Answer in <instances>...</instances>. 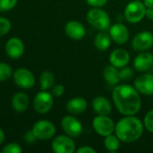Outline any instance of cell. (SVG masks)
Returning a JSON list of instances; mask_svg holds the SVG:
<instances>
[{"instance_id": "6da1fadb", "label": "cell", "mask_w": 153, "mask_h": 153, "mask_svg": "<svg viewBox=\"0 0 153 153\" xmlns=\"http://www.w3.org/2000/svg\"><path fill=\"white\" fill-rule=\"evenodd\" d=\"M112 97L117 110L124 116H135L142 108L140 92L134 86L117 84L113 90Z\"/></svg>"}, {"instance_id": "7a4b0ae2", "label": "cell", "mask_w": 153, "mask_h": 153, "mask_svg": "<svg viewBox=\"0 0 153 153\" xmlns=\"http://www.w3.org/2000/svg\"><path fill=\"white\" fill-rule=\"evenodd\" d=\"M144 128L143 122L135 116H124L115 125V134L121 142L132 143L142 136Z\"/></svg>"}, {"instance_id": "3957f363", "label": "cell", "mask_w": 153, "mask_h": 153, "mask_svg": "<svg viewBox=\"0 0 153 153\" xmlns=\"http://www.w3.org/2000/svg\"><path fill=\"white\" fill-rule=\"evenodd\" d=\"M87 22L98 30H106L110 28L109 14L100 7H93L87 13Z\"/></svg>"}, {"instance_id": "277c9868", "label": "cell", "mask_w": 153, "mask_h": 153, "mask_svg": "<svg viewBox=\"0 0 153 153\" xmlns=\"http://www.w3.org/2000/svg\"><path fill=\"white\" fill-rule=\"evenodd\" d=\"M145 13L146 6L143 2H141L140 0H133L125 6L124 18L130 23H137L145 17Z\"/></svg>"}, {"instance_id": "5b68a950", "label": "cell", "mask_w": 153, "mask_h": 153, "mask_svg": "<svg viewBox=\"0 0 153 153\" xmlns=\"http://www.w3.org/2000/svg\"><path fill=\"white\" fill-rule=\"evenodd\" d=\"M92 126L96 133L104 137L114 134L115 130V124L109 116L97 115L93 119Z\"/></svg>"}, {"instance_id": "8992f818", "label": "cell", "mask_w": 153, "mask_h": 153, "mask_svg": "<svg viewBox=\"0 0 153 153\" xmlns=\"http://www.w3.org/2000/svg\"><path fill=\"white\" fill-rule=\"evenodd\" d=\"M32 132L38 140L46 141L51 139L55 133L56 127L53 123L48 120H39L32 126Z\"/></svg>"}, {"instance_id": "52a82bcc", "label": "cell", "mask_w": 153, "mask_h": 153, "mask_svg": "<svg viewBox=\"0 0 153 153\" xmlns=\"http://www.w3.org/2000/svg\"><path fill=\"white\" fill-rule=\"evenodd\" d=\"M53 106V95L47 91L38 92L33 100V108L39 114L48 113Z\"/></svg>"}, {"instance_id": "ba28073f", "label": "cell", "mask_w": 153, "mask_h": 153, "mask_svg": "<svg viewBox=\"0 0 153 153\" xmlns=\"http://www.w3.org/2000/svg\"><path fill=\"white\" fill-rule=\"evenodd\" d=\"M51 149L55 153H73L76 152V143L69 135H59L51 143Z\"/></svg>"}, {"instance_id": "9c48e42d", "label": "cell", "mask_w": 153, "mask_h": 153, "mask_svg": "<svg viewBox=\"0 0 153 153\" xmlns=\"http://www.w3.org/2000/svg\"><path fill=\"white\" fill-rule=\"evenodd\" d=\"M61 127L65 134L72 138H78L82 134L81 122L73 116H65L61 120Z\"/></svg>"}, {"instance_id": "30bf717a", "label": "cell", "mask_w": 153, "mask_h": 153, "mask_svg": "<svg viewBox=\"0 0 153 153\" xmlns=\"http://www.w3.org/2000/svg\"><path fill=\"white\" fill-rule=\"evenodd\" d=\"M132 47L135 51H146L153 47V34L149 30H143L136 34L132 40Z\"/></svg>"}, {"instance_id": "8fae6325", "label": "cell", "mask_w": 153, "mask_h": 153, "mask_svg": "<svg viewBox=\"0 0 153 153\" xmlns=\"http://www.w3.org/2000/svg\"><path fill=\"white\" fill-rule=\"evenodd\" d=\"M13 76L15 84L22 89H31L35 83L33 74L26 68L16 69Z\"/></svg>"}, {"instance_id": "7c38bea8", "label": "cell", "mask_w": 153, "mask_h": 153, "mask_svg": "<svg viewBox=\"0 0 153 153\" xmlns=\"http://www.w3.org/2000/svg\"><path fill=\"white\" fill-rule=\"evenodd\" d=\"M109 34L114 42L116 44L122 45L127 42L129 39V30L123 23H115L109 28Z\"/></svg>"}, {"instance_id": "4fadbf2b", "label": "cell", "mask_w": 153, "mask_h": 153, "mask_svg": "<svg viewBox=\"0 0 153 153\" xmlns=\"http://www.w3.org/2000/svg\"><path fill=\"white\" fill-rule=\"evenodd\" d=\"M135 89L143 95H153V74H145L138 76L134 81Z\"/></svg>"}, {"instance_id": "5bb4252c", "label": "cell", "mask_w": 153, "mask_h": 153, "mask_svg": "<svg viewBox=\"0 0 153 153\" xmlns=\"http://www.w3.org/2000/svg\"><path fill=\"white\" fill-rule=\"evenodd\" d=\"M66 35L74 40H80L86 36L87 30L84 24L78 21H70L65 25Z\"/></svg>"}, {"instance_id": "9a60e30c", "label": "cell", "mask_w": 153, "mask_h": 153, "mask_svg": "<svg viewBox=\"0 0 153 153\" xmlns=\"http://www.w3.org/2000/svg\"><path fill=\"white\" fill-rule=\"evenodd\" d=\"M5 52L11 58H20L24 52V45L21 39L13 37L9 39L5 44Z\"/></svg>"}, {"instance_id": "2e32d148", "label": "cell", "mask_w": 153, "mask_h": 153, "mask_svg": "<svg viewBox=\"0 0 153 153\" xmlns=\"http://www.w3.org/2000/svg\"><path fill=\"white\" fill-rule=\"evenodd\" d=\"M133 67L139 72H145L153 67V54L142 51L133 60Z\"/></svg>"}, {"instance_id": "e0dca14e", "label": "cell", "mask_w": 153, "mask_h": 153, "mask_svg": "<svg viewBox=\"0 0 153 153\" xmlns=\"http://www.w3.org/2000/svg\"><path fill=\"white\" fill-rule=\"evenodd\" d=\"M130 54L124 48H116L113 50L109 56L111 65L117 68L126 66L130 62Z\"/></svg>"}, {"instance_id": "ac0fdd59", "label": "cell", "mask_w": 153, "mask_h": 153, "mask_svg": "<svg viewBox=\"0 0 153 153\" xmlns=\"http://www.w3.org/2000/svg\"><path fill=\"white\" fill-rule=\"evenodd\" d=\"M92 108L97 115L109 116L112 112V104L107 98L97 96L92 100Z\"/></svg>"}, {"instance_id": "d6986e66", "label": "cell", "mask_w": 153, "mask_h": 153, "mask_svg": "<svg viewBox=\"0 0 153 153\" xmlns=\"http://www.w3.org/2000/svg\"><path fill=\"white\" fill-rule=\"evenodd\" d=\"M66 108L71 115H79L84 113L87 108V102L82 97H75L70 99L67 104Z\"/></svg>"}, {"instance_id": "ffe728a7", "label": "cell", "mask_w": 153, "mask_h": 153, "mask_svg": "<svg viewBox=\"0 0 153 153\" xmlns=\"http://www.w3.org/2000/svg\"><path fill=\"white\" fill-rule=\"evenodd\" d=\"M29 106V99L28 96L23 92H17L12 98V107L13 108L18 112H24Z\"/></svg>"}, {"instance_id": "44dd1931", "label": "cell", "mask_w": 153, "mask_h": 153, "mask_svg": "<svg viewBox=\"0 0 153 153\" xmlns=\"http://www.w3.org/2000/svg\"><path fill=\"white\" fill-rule=\"evenodd\" d=\"M111 41L112 39L110 37V34L106 32L105 30H100L95 37L94 45L98 50L106 51L110 48Z\"/></svg>"}, {"instance_id": "7402d4cb", "label": "cell", "mask_w": 153, "mask_h": 153, "mask_svg": "<svg viewBox=\"0 0 153 153\" xmlns=\"http://www.w3.org/2000/svg\"><path fill=\"white\" fill-rule=\"evenodd\" d=\"M103 75H104V78L106 81V82L111 85H117L121 82L118 68L112 65H106L105 67V69L103 71Z\"/></svg>"}, {"instance_id": "603a6c76", "label": "cell", "mask_w": 153, "mask_h": 153, "mask_svg": "<svg viewBox=\"0 0 153 153\" xmlns=\"http://www.w3.org/2000/svg\"><path fill=\"white\" fill-rule=\"evenodd\" d=\"M55 77L50 71H44L40 76V87L41 91H48L54 85Z\"/></svg>"}, {"instance_id": "cb8c5ba5", "label": "cell", "mask_w": 153, "mask_h": 153, "mask_svg": "<svg viewBox=\"0 0 153 153\" xmlns=\"http://www.w3.org/2000/svg\"><path fill=\"white\" fill-rule=\"evenodd\" d=\"M120 142H121V140L117 137V135L112 134L105 137L104 145L108 152H115L120 148Z\"/></svg>"}, {"instance_id": "d4e9b609", "label": "cell", "mask_w": 153, "mask_h": 153, "mask_svg": "<svg viewBox=\"0 0 153 153\" xmlns=\"http://www.w3.org/2000/svg\"><path fill=\"white\" fill-rule=\"evenodd\" d=\"M12 76V68L9 65L0 62V82H5Z\"/></svg>"}, {"instance_id": "484cf974", "label": "cell", "mask_w": 153, "mask_h": 153, "mask_svg": "<svg viewBox=\"0 0 153 153\" xmlns=\"http://www.w3.org/2000/svg\"><path fill=\"white\" fill-rule=\"evenodd\" d=\"M119 74H120V79L121 81H129L131 80L133 75H134V71L128 67L127 65L124 66V67H122L120 68L119 70Z\"/></svg>"}, {"instance_id": "4316f807", "label": "cell", "mask_w": 153, "mask_h": 153, "mask_svg": "<svg viewBox=\"0 0 153 153\" xmlns=\"http://www.w3.org/2000/svg\"><path fill=\"white\" fill-rule=\"evenodd\" d=\"M143 125L145 129L153 134V109L150 110L144 117L143 119Z\"/></svg>"}, {"instance_id": "83f0119b", "label": "cell", "mask_w": 153, "mask_h": 153, "mask_svg": "<svg viewBox=\"0 0 153 153\" xmlns=\"http://www.w3.org/2000/svg\"><path fill=\"white\" fill-rule=\"evenodd\" d=\"M11 29V22L8 19L0 17V36H4L9 32Z\"/></svg>"}, {"instance_id": "f1b7e54d", "label": "cell", "mask_w": 153, "mask_h": 153, "mask_svg": "<svg viewBox=\"0 0 153 153\" xmlns=\"http://www.w3.org/2000/svg\"><path fill=\"white\" fill-rule=\"evenodd\" d=\"M22 152H23L22 147L19 144L14 143L5 145L2 150L3 153H21Z\"/></svg>"}, {"instance_id": "f546056e", "label": "cell", "mask_w": 153, "mask_h": 153, "mask_svg": "<svg viewBox=\"0 0 153 153\" xmlns=\"http://www.w3.org/2000/svg\"><path fill=\"white\" fill-rule=\"evenodd\" d=\"M18 0H0V11L5 12V11H9L13 9Z\"/></svg>"}, {"instance_id": "4dcf8cb0", "label": "cell", "mask_w": 153, "mask_h": 153, "mask_svg": "<svg viewBox=\"0 0 153 153\" xmlns=\"http://www.w3.org/2000/svg\"><path fill=\"white\" fill-rule=\"evenodd\" d=\"M51 93L54 97L60 98L61 97L64 93H65V88L62 84H56L53 85L52 89H51Z\"/></svg>"}, {"instance_id": "1f68e13d", "label": "cell", "mask_w": 153, "mask_h": 153, "mask_svg": "<svg viewBox=\"0 0 153 153\" xmlns=\"http://www.w3.org/2000/svg\"><path fill=\"white\" fill-rule=\"evenodd\" d=\"M107 1L108 0H86V2L87 3L88 5H90L92 7H100V8L105 6L106 4Z\"/></svg>"}, {"instance_id": "d6a6232c", "label": "cell", "mask_w": 153, "mask_h": 153, "mask_svg": "<svg viewBox=\"0 0 153 153\" xmlns=\"http://www.w3.org/2000/svg\"><path fill=\"white\" fill-rule=\"evenodd\" d=\"M36 140H37V138H36L35 134H33L32 130L27 131V132L25 133V134H24V141H25L27 143H34Z\"/></svg>"}, {"instance_id": "836d02e7", "label": "cell", "mask_w": 153, "mask_h": 153, "mask_svg": "<svg viewBox=\"0 0 153 153\" xmlns=\"http://www.w3.org/2000/svg\"><path fill=\"white\" fill-rule=\"evenodd\" d=\"M77 153H96V151L92 148L91 146H82L80 148H78V150H76Z\"/></svg>"}, {"instance_id": "e575fe53", "label": "cell", "mask_w": 153, "mask_h": 153, "mask_svg": "<svg viewBox=\"0 0 153 153\" xmlns=\"http://www.w3.org/2000/svg\"><path fill=\"white\" fill-rule=\"evenodd\" d=\"M145 16H146L149 20L153 21V7H146Z\"/></svg>"}, {"instance_id": "d590c367", "label": "cell", "mask_w": 153, "mask_h": 153, "mask_svg": "<svg viewBox=\"0 0 153 153\" xmlns=\"http://www.w3.org/2000/svg\"><path fill=\"white\" fill-rule=\"evenodd\" d=\"M143 4L146 7H153V0H143Z\"/></svg>"}, {"instance_id": "8d00e7d4", "label": "cell", "mask_w": 153, "mask_h": 153, "mask_svg": "<svg viewBox=\"0 0 153 153\" xmlns=\"http://www.w3.org/2000/svg\"><path fill=\"white\" fill-rule=\"evenodd\" d=\"M4 141H5V133H4V131L0 128V144H2Z\"/></svg>"}]
</instances>
